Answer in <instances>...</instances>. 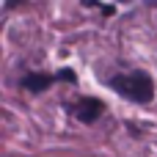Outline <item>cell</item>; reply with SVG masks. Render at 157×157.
<instances>
[{
    "instance_id": "cell-1",
    "label": "cell",
    "mask_w": 157,
    "mask_h": 157,
    "mask_svg": "<svg viewBox=\"0 0 157 157\" xmlns=\"http://www.w3.org/2000/svg\"><path fill=\"white\" fill-rule=\"evenodd\" d=\"M110 88L116 94H121L124 99H132V102H149L155 97V86H152V77L146 72H124V75H113L110 77Z\"/></svg>"
},
{
    "instance_id": "cell-2",
    "label": "cell",
    "mask_w": 157,
    "mask_h": 157,
    "mask_svg": "<svg viewBox=\"0 0 157 157\" xmlns=\"http://www.w3.org/2000/svg\"><path fill=\"white\" fill-rule=\"evenodd\" d=\"M102 110H105V105H102L99 99H94V97H88V99H80V102L75 105V116H77L83 124H91V121H97V119L102 116Z\"/></svg>"
},
{
    "instance_id": "cell-3",
    "label": "cell",
    "mask_w": 157,
    "mask_h": 157,
    "mask_svg": "<svg viewBox=\"0 0 157 157\" xmlns=\"http://www.w3.org/2000/svg\"><path fill=\"white\" fill-rule=\"evenodd\" d=\"M52 83H55V77H50V75H41V72H36V75H25V77H22V88H28V91H33V94H39V91H47Z\"/></svg>"
},
{
    "instance_id": "cell-4",
    "label": "cell",
    "mask_w": 157,
    "mask_h": 157,
    "mask_svg": "<svg viewBox=\"0 0 157 157\" xmlns=\"http://www.w3.org/2000/svg\"><path fill=\"white\" fill-rule=\"evenodd\" d=\"M55 80H69V83H75V72H69V69H61V72L55 75Z\"/></svg>"
}]
</instances>
